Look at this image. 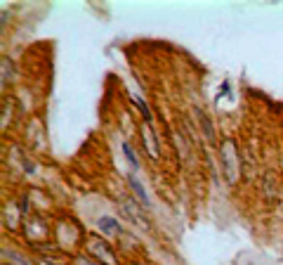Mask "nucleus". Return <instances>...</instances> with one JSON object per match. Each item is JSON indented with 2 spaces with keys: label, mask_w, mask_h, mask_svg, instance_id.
Instances as JSON below:
<instances>
[{
  "label": "nucleus",
  "mask_w": 283,
  "mask_h": 265,
  "mask_svg": "<svg viewBox=\"0 0 283 265\" xmlns=\"http://www.w3.org/2000/svg\"><path fill=\"white\" fill-rule=\"evenodd\" d=\"M123 152H125V156H128V161H130L132 168H137L139 161H137V156H135V149L130 147V142H123Z\"/></svg>",
  "instance_id": "nucleus-5"
},
{
  "label": "nucleus",
  "mask_w": 283,
  "mask_h": 265,
  "mask_svg": "<svg viewBox=\"0 0 283 265\" xmlns=\"http://www.w3.org/2000/svg\"><path fill=\"white\" fill-rule=\"evenodd\" d=\"M90 246H92V253H97L102 260H107V265H116L114 253L109 251V246L104 242H100V239H90Z\"/></svg>",
  "instance_id": "nucleus-1"
},
{
  "label": "nucleus",
  "mask_w": 283,
  "mask_h": 265,
  "mask_svg": "<svg viewBox=\"0 0 283 265\" xmlns=\"http://www.w3.org/2000/svg\"><path fill=\"white\" fill-rule=\"evenodd\" d=\"M100 227L104 230V232H116V230H118V223H116L114 218H102L100 220Z\"/></svg>",
  "instance_id": "nucleus-7"
},
{
  "label": "nucleus",
  "mask_w": 283,
  "mask_h": 265,
  "mask_svg": "<svg viewBox=\"0 0 283 265\" xmlns=\"http://www.w3.org/2000/svg\"><path fill=\"white\" fill-rule=\"evenodd\" d=\"M8 69H10V59H3V86L8 83Z\"/></svg>",
  "instance_id": "nucleus-8"
},
{
  "label": "nucleus",
  "mask_w": 283,
  "mask_h": 265,
  "mask_svg": "<svg viewBox=\"0 0 283 265\" xmlns=\"http://www.w3.org/2000/svg\"><path fill=\"white\" fill-rule=\"evenodd\" d=\"M128 180H130L132 189H135V194H137V196H139V199H142V202H144V204H149V196H146L144 187H142V185H139V180L135 178V175H130V178H128Z\"/></svg>",
  "instance_id": "nucleus-3"
},
{
  "label": "nucleus",
  "mask_w": 283,
  "mask_h": 265,
  "mask_svg": "<svg viewBox=\"0 0 283 265\" xmlns=\"http://www.w3.org/2000/svg\"><path fill=\"white\" fill-rule=\"evenodd\" d=\"M135 102H137L139 111H142V116H144V123L149 125V123H151V111H149V107L144 104V100H142V97H135Z\"/></svg>",
  "instance_id": "nucleus-6"
},
{
  "label": "nucleus",
  "mask_w": 283,
  "mask_h": 265,
  "mask_svg": "<svg viewBox=\"0 0 283 265\" xmlns=\"http://www.w3.org/2000/svg\"><path fill=\"white\" fill-rule=\"evenodd\" d=\"M234 147L229 140L224 142V154H222V159H224V168H227V178H229V182H234L236 180V168H234V154H231L229 149Z\"/></svg>",
  "instance_id": "nucleus-2"
},
{
  "label": "nucleus",
  "mask_w": 283,
  "mask_h": 265,
  "mask_svg": "<svg viewBox=\"0 0 283 265\" xmlns=\"http://www.w3.org/2000/svg\"><path fill=\"white\" fill-rule=\"evenodd\" d=\"M199 121L203 123V130H206V138L208 140H215V130H213V123L208 121V116L203 114V111H199Z\"/></svg>",
  "instance_id": "nucleus-4"
}]
</instances>
